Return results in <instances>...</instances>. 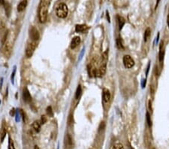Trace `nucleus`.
Returning <instances> with one entry per match:
<instances>
[{"instance_id":"nucleus-1","label":"nucleus","mask_w":169,"mask_h":149,"mask_svg":"<svg viewBox=\"0 0 169 149\" xmlns=\"http://www.w3.org/2000/svg\"><path fill=\"white\" fill-rule=\"evenodd\" d=\"M48 2L45 1H41L38 8V19L39 21L42 23H44L47 21L48 13Z\"/></svg>"},{"instance_id":"nucleus-2","label":"nucleus","mask_w":169,"mask_h":149,"mask_svg":"<svg viewBox=\"0 0 169 149\" xmlns=\"http://www.w3.org/2000/svg\"><path fill=\"white\" fill-rule=\"evenodd\" d=\"M12 47H13L12 36L11 35L10 33H8L7 38L3 42V49H2V52L6 57H9L11 56L12 52Z\"/></svg>"},{"instance_id":"nucleus-3","label":"nucleus","mask_w":169,"mask_h":149,"mask_svg":"<svg viewBox=\"0 0 169 149\" xmlns=\"http://www.w3.org/2000/svg\"><path fill=\"white\" fill-rule=\"evenodd\" d=\"M68 13V6L65 3H60L56 7V14L59 18H65Z\"/></svg>"},{"instance_id":"nucleus-4","label":"nucleus","mask_w":169,"mask_h":149,"mask_svg":"<svg viewBox=\"0 0 169 149\" xmlns=\"http://www.w3.org/2000/svg\"><path fill=\"white\" fill-rule=\"evenodd\" d=\"M36 46H37L36 41H32L31 43H29L27 45L26 49V55L28 58H30L33 55L34 51L36 48Z\"/></svg>"},{"instance_id":"nucleus-5","label":"nucleus","mask_w":169,"mask_h":149,"mask_svg":"<svg viewBox=\"0 0 169 149\" xmlns=\"http://www.w3.org/2000/svg\"><path fill=\"white\" fill-rule=\"evenodd\" d=\"M123 64H124V66L126 68V69H131L135 65V62L133 60V59L132 58L131 56L129 55H125L123 57Z\"/></svg>"},{"instance_id":"nucleus-6","label":"nucleus","mask_w":169,"mask_h":149,"mask_svg":"<svg viewBox=\"0 0 169 149\" xmlns=\"http://www.w3.org/2000/svg\"><path fill=\"white\" fill-rule=\"evenodd\" d=\"M29 36L32 38V41H37L39 39L40 35H39V32L38 31V29L35 27L32 26L30 28V29H29Z\"/></svg>"},{"instance_id":"nucleus-7","label":"nucleus","mask_w":169,"mask_h":149,"mask_svg":"<svg viewBox=\"0 0 169 149\" xmlns=\"http://www.w3.org/2000/svg\"><path fill=\"white\" fill-rule=\"evenodd\" d=\"M23 100L27 103H29L32 101V96L30 95V93L29 91V90L27 88H24L23 90Z\"/></svg>"},{"instance_id":"nucleus-8","label":"nucleus","mask_w":169,"mask_h":149,"mask_svg":"<svg viewBox=\"0 0 169 149\" xmlns=\"http://www.w3.org/2000/svg\"><path fill=\"white\" fill-rule=\"evenodd\" d=\"M80 43V38L79 36H75L72 38L71 44H70V47L71 49H74L75 47H77L78 46V44Z\"/></svg>"},{"instance_id":"nucleus-9","label":"nucleus","mask_w":169,"mask_h":149,"mask_svg":"<svg viewBox=\"0 0 169 149\" xmlns=\"http://www.w3.org/2000/svg\"><path fill=\"white\" fill-rule=\"evenodd\" d=\"M111 99V93L109 90L104 88L103 89V100L105 103H108Z\"/></svg>"},{"instance_id":"nucleus-10","label":"nucleus","mask_w":169,"mask_h":149,"mask_svg":"<svg viewBox=\"0 0 169 149\" xmlns=\"http://www.w3.org/2000/svg\"><path fill=\"white\" fill-rule=\"evenodd\" d=\"M88 29V26L85 24H77L75 26L76 32H83Z\"/></svg>"},{"instance_id":"nucleus-11","label":"nucleus","mask_w":169,"mask_h":149,"mask_svg":"<svg viewBox=\"0 0 169 149\" xmlns=\"http://www.w3.org/2000/svg\"><path fill=\"white\" fill-rule=\"evenodd\" d=\"M26 5H27V1L26 0H23V1H21L19 3V5H17V11L19 12L23 11L26 8Z\"/></svg>"},{"instance_id":"nucleus-12","label":"nucleus","mask_w":169,"mask_h":149,"mask_svg":"<svg viewBox=\"0 0 169 149\" xmlns=\"http://www.w3.org/2000/svg\"><path fill=\"white\" fill-rule=\"evenodd\" d=\"M162 45H163V42L162 41L161 44H160V47H159V60L160 63H162L163 61L164 55H165V51L162 48Z\"/></svg>"},{"instance_id":"nucleus-13","label":"nucleus","mask_w":169,"mask_h":149,"mask_svg":"<svg viewBox=\"0 0 169 149\" xmlns=\"http://www.w3.org/2000/svg\"><path fill=\"white\" fill-rule=\"evenodd\" d=\"M41 123L39 121H35L32 124V128L36 133H38L41 130Z\"/></svg>"},{"instance_id":"nucleus-14","label":"nucleus","mask_w":169,"mask_h":149,"mask_svg":"<svg viewBox=\"0 0 169 149\" xmlns=\"http://www.w3.org/2000/svg\"><path fill=\"white\" fill-rule=\"evenodd\" d=\"M117 20H118V23H119V30H121L125 24V19L122 17L120 16H117Z\"/></svg>"},{"instance_id":"nucleus-15","label":"nucleus","mask_w":169,"mask_h":149,"mask_svg":"<svg viewBox=\"0 0 169 149\" xmlns=\"http://www.w3.org/2000/svg\"><path fill=\"white\" fill-rule=\"evenodd\" d=\"M150 34H151V31H150V28H147L145 32H144V41H147L150 38Z\"/></svg>"},{"instance_id":"nucleus-16","label":"nucleus","mask_w":169,"mask_h":149,"mask_svg":"<svg viewBox=\"0 0 169 149\" xmlns=\"http://www.w3.org/2000/svg\"><path fill=\"white\" fill-rule=\"evenodd\" d=\"M6 136V130L5 128L3 127L1 130H0V139H1V142H3L5 139V137Z\"/></svg>"},{"instance_id":"nucleus-17","label":"nucleus","mask_w":169,"mask_h":149,"mask_svg":"<svg viewBox=\"0 0 169 149\" xmlns=\"http://www.w3.org/2000/svg\"><path fill=\"white\" fill-rule=\"evenodd\" d=\"M81 92H82V89H81V86L80 85H78L77 90H76V93H75V99H78L81 95Z\"/></svg>"},{"instance_id":"nucleus-18","label":"nucleus","mask_w":169,"mask_h":149,"mask_svg":"<svg viewBox=\"0 0 169 149\" xmlns=\"http://www.w3.org/2000/svg\"><path fill=\"white\" fill-rule=\"evenodd\" d=\"M116 47L119 50H122L123 49V45H122V41H121V38L119 37H118L116 40Z\"/></svg>"},{"instance_id":"nucleus-19","label":"nucleus","mask_w":169,"mask_h":149,"mask_svg":"<svg viewBox=\"0 0 169 149\" xmlns=\"http://www.w3.org/2000/svg\"><path fill=\"white\" fill-rule=\"evenodd\" d=\"M5 13H6V15L8 17H9L10 14H11V6L8 3H5Z\"/></svg>"},{"instance_id":"nucleus-20","label":"nucleus","mask_w":169,"mask_h":149,"mask_svg":"<svg viewBox=\"0 0 169 149\" xmlns=\"http://www.w3.org/2000/svg\"><path fill=\"white\" fill-rule=\"evenodd\" d=\"M113 149H124V147L120 142H116L113 146Z\"/></svg>"},{"instance_id":"nucleus-21","label":"nucleus","mask_w":169,"mask_h":149,"mask_svg":"<svg viewBox=\"0 0 169 149\" xmlns=\"http://www.w3.org/2000/svg\"><path fill=\"white\" fill-rule=\"evenodd\" d=\"M146 120H147V124L150 127H151L152 126V121H151V119H150V115L149 114V112H147L146 113Z\"/></svg>"},{"instance_id":"nucleus-22","label":"nucleus","mask_w":169,"mask_h":149,"mask_svg":"<svg viewBox=\"0 0 169 149\" xmlns=\"http://www.w3.org/2000/svg\"><path fill=\"white\" fill-rule=\"evenodd\" d=\"M47 114L49 117H53L54 116V112H53V109H52V107L51 106H48L47 108Z\"/></svg>"},{"instance_id":"nucleus-23","label":"nucleus","mask_w":169,"mask_h":149,"mask_svg":"<svg viewBox=\"0 0 169 149\" xmlns=\"http://www.w3.org/2000/svg\"><path fill=\"white\" fill-rule=\"evenodd\" d=\"M9 143H8V149H15L14 148V142L11 140V139L9 137Z\"/></svg>"},{"instance_id":"nucleus-24","label":"nucleus","mask_w":169,"mask_h":149,"mask_svg":"<svg viewBox=\"0 0 169 149\" xmlns=\"http://www.w3.org/2000/svg\"><path fill=\"white\" fill-rule=\"evenodd\" d=\"M20 115L22 116V118H23V122H26V114L23 112V111L22 109L20 110Z\"/></svg>"},{"instance_id":"nucleus-25","label":"nucleus","mask_w":169,"mask_h":149,"mask_svg":"<svg viewBox=\"0 0 169 149\" xmlns=\"http://www.w3.org/2000/svg\"><path fill=\"white\" fill-rule=\"evenodd\" d=\"M66 141H67V144L68 145H72V140H71V136L69 135L67 136V140Z\"/></svg>"},{"instance_id":"nucleus-26","label":"nucleus","mask_w":169,"mask_h":149,"mask_svg":"<svg viewBox=\"0 0 169 149\" xmlns=\"http://www.w3.org/2000/svg\"><path fill=\"white\" fill-rule=\"evenodd\" d=\"M46 121H47L46 117H45V115H42V116H41V123L42 124H44L46 123Z\"/></svg>"},{"instance_id":"nucleus-27","label":"nucleus","mask_w":169,"mask_h":149,"mask_svg":"<svg viewBox=\"0 0 169 149\" xmlns=\"http://www.w3.org/2000/svg\"><path fill=\"white\" fill-rule=\"evenodd\" d=\"M15 73H16V66L14 67V72H12V74H11V82H12V84H14V75H15Z\"/></svg>"},{"instance_id":"nucleus-28","label":"nucleus","mask_w":169,"mask_h":149,"mask_svg":"<svg viewBox=\"0 0 169 149\" xmlns=\"http://www.w3.org/2000/svg\"><path fill=\"white\" fill-rule=\"evenodd\" d=\"M16 115V111H15V109H12L11 111H10V115L11 116V117H13V116H14Z\"/></svg>"},{"instance_id":"nucleus-29","label":"nucleus","mask_w":169,"mask_h":149,"mask_svg":"<svg viewBox=\"0 0 169 149\" xmlns=\"http://www.w3.org/2000/svg\"><path fill=\"white\" fill-rule=\"evenodd\" d=\"M16 121L17 122H19V121H20V115L17 112V113H16Z\"/></svg>"},{"instance_id":"nucleus-30","label":"nucleus","mask_w":169,"mask_h":149,"mask_svg":"<svg viewBox=\"0 0 169 149\" xmlns=\"http://www.w3.org/2000/svg\"><path fill=\"white\" fill-rule=\"evenodd\" d=\"M148 107H149V109H150V111H152V102H151V100H149Z\"/></svg>"},{"instance_id":"nucleus-31","label":"nucleus","mask_w":169,"mask_h":149,"mask_svg":"<svg viewBox=\"0 0 169 149\" xmlns=\"http://www.w3.org/2000/svg\"><path fill=\"white\" fill-rule=\"evenodd\" d=\"M106 13H107V14H106V16H107V20H108V22H110V16H109L108 11H107Z\"/></svg>"},{"instance_id":"nucleus-32","label":"nucleus","mask_w":169,"mask_h":149,"mask_svg":"<svg viewBox=\"0 0 169 149\" xmlns=\"http://www.w3.org/2000/svg\"><path fill=\"white\" fill-rule=\"evenodd\" d=\"M0 4H2L3 5H5V0H0Z\"/></svg>"},{"instance_id":"nucleus-33","label":"nucleus","mask_w":169,"mask_h":149,"mask_svg":"<svg viewBox=\"0 0 169 149\" xmlns=\"http://www.w3.org/2000/svg\"><path fill=\"white\" fill-rule=\"evenodd\" d=\"M149 69H150V63H149V64H148V66H147V72H146L147 75V74H148V72H149Z\"/></svg>"},{"instance_id":"nucleus-34","label":"nucleus","mask_w":169,"mask_h":149,"mask_svg":"<svg viewBox=\"0 0 169 149\" xmlns=\"http://www.w3.org/2000/svg\"><path fill=\"white\" fill-rule=\"evenodd\" d=\"M145 84H146V80H143V84H142V87L143 88L144 87Z\"/></svg>"},{"instance_id":"nucleus-35","label":"nucleus","mask_w":169,"mask_h":149,"mask_svg":"<svg viewBox=\"0 0 169 149\" xmlns=\"http://www.w3.org/2000/svg\"><path fill=\"white\" fill-rule=\"evenodd\" d=\"M167 23H168V26L169 27V14L168 15V17H167Z\"/></svg>"},{"instance_id":"nucleus-36","label":"nucleus","mask_w":169,"mask_h":149,"mask_svg":"<svg viewBox=\"0 0 169 149\" xmlns=\"http://www.w3.org/2000/svg\"><path fill=\"white\" fill-rule=\"evenodd\" d=\"M34 149H40V148H39V147H38V146L35 145V148H34Z\"/></svg>"},{"instance_id":"nucleus-37","label":"nucleus","mask_w":169,"mask_h":149,"mask_svg":"<svg viewBox=\"0 0 169 149\" xmlns=\"http://www.w3.org/2000/svg\"><path fill=\"white\" fill-rule=\"evenodd\" d=\"M160 1V0H157V3H156V8H157V6H158V4H159V2Z\"/></svg>"},{"instance_id":"nucleus-38","label":"nucleus","mask_w":169,"mask_h":149,"mask_svg":"<svg viewBox=\"0 0 169 149\" xmlns=\"http://www.w3.org/2000/svg\"><path fill=\"white\" fill-rule=\"evenodd\" d=\"M0 104H1V100H0Z\"/></svg>"}]
</instances>
